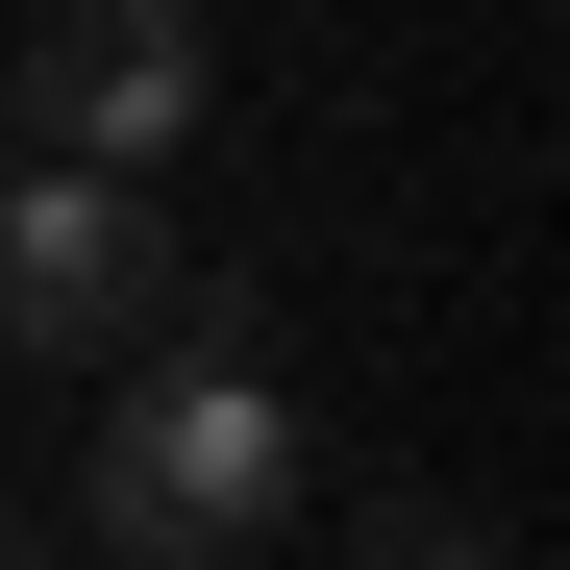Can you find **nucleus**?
Wrapping results in <instances>:
<instances>
[{
  "label": "nucleus",
  "mask_w": 570,
  "mask_h": 570,
  "mask_svg": "<svg viewBox=\"0 0 570 570\" xmlns=\"http://www.w3.org/2000/svg\"><path fill=\"white\" fill-rule=\"evenodd\" d=\"M298 521V422H273V372H248V323L224 347H174L149 397L100 422V546L125 570H224V546H273Z\"/></svg>",
  "instance_id": "f257e3e1"
},
{
  "label": "nucleus",
  "mask_w": 570,
  "mask_h": 570,
  "mask_svg": "<svg viewBox=\"0 0 570 570\" xmlns=\"http://www.w3.org/2000/svg\"><path fill=\"white\" fill-rule=\"evenodd\" d=\"M199 100H224L199 0H50L0 125H26V149H75V174H174V149H199Z\"/></svg>",
  "instance_id": "f03ea898"
},
{
  "label": "nucleus",
  "mask_w": 570,
  "mask_h": 570,
  "mask_svg": "<svg viewBox=\"0 0 570 570\" xmlns=\"http://www.w3.org/2000/svg\"><path fill=\"white\" fill-rule=\"evenodd\" d=\"M125 323H174V224H149V174L26 149V174H0V347H125Z\"/></svg>",
  "instance_id": "7ed1b4c3"
},
{
  "label": "nucleus",
  "mask_w": 570,
  "mask_h": 570,
  "mask_svg": "<svg viewBox=\"0 0 570 570\" xmlns=\"http://www.w3.org/2000/svg\"><path fill=\"white\" fill-rule=\"evenodd\" d=\"M372 570H497V521H422V497H397V521H372Z\"/></svg>",
  "instance_id": "20e7f679"
}]
</instances>
